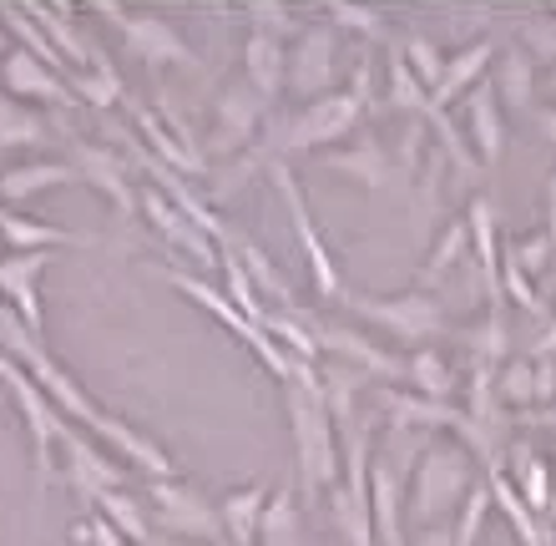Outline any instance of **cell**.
I'll list each match as a JSON object with an SVG mask.
<instances>
[{
	"label": "cell",
	"instance_id": "cell-20",
	"mask_svg": "<svg viewBox=\"0 0 556 546\" xmlns=\"http://www.w3.org/2000/svg\"><path fill=\"white\" fill-rule=\"evenodd\" d=\"M218 243H228V249H233L238 258H243V268H249L253 289H268V299H274L278 309H283V314H299V304H293V289H289V279H283V274H278L274 264H268V258H264V249H258L253 238H243V233H233V228H228V233H223Z\"/></svg>",
	"mask_w": 556,
	"mask_h": 546
},
{
	"label": "cell",
	"instance_id": "cell-32",
	"mask_svg": "<svg viewBox=\"0 0 556 546\" xmlns=\"http://www.w3.org/2000/svg\"><path fill=\"white\" fill-rule=\"evenodd\" d=\"M46 137V122L30 112L26 102H15L11 91H0V152L11 148H36Z\"/></svg>",
	"mask_w": 556,
	"mask_h": 546
},
{
	"label": "cell",
	"instance_id": "cell-12",
	"mask_svg": "<svg viewBox=\"0 0 556 546\" xmlns=\"http://www.w3.org/2000/svg\"><path fill=\"white\" fill-rule=\"evenodd\" d=\"M258 122H264V97L249 87V81H238L218 97V127H213V152H238L249 148L253 137H258Z\"/></svg>",
	"mask_w": 556,
	"mask_h": 546
},
{
	"label": "cell",
	"instance_id": "cell-19",
	"mask_svg": "<svg viewBox=\"0 0 556 546\" xmlns=\"http://www.w3.org/2000/svg\"><path fill=\"white\" fill-rule=\"evenodd\" d=\"M491 56H496V46L491 41H476L466 46L455 61H445V76H440V87L430 91V117H445V106L460 97L466 87H481V72L491 66Z\"/></svg>",
	"mask_w": 556,
	"mask_h": 546
},
{
	"label": "cell",
	"instance_id": "cell-37",
	"mask_svg": "<svg viewBox=\"0 0 556 546\" xmlns=\"http://www.w3.org/2000/svg\"><path fill=\"white\" fill-rule=\"evenodd\" d=\"M405 380L415 384V395H425V399H445L455 390V374H451V365L440 355H430V350H415L410 355V369H405Z\"/></svg>",
	"mask_w": 556,
	"mask_h": 546
},
{
	"label": "cell",
	"instance_id": "cell-26",
	"mask_svg": "<svg viewBox=\"0 0 556 546\" xmlns=\"http://www.w3.org/2000/svg\"><path fill=\"white\" fill-rule=\"evenodd\" d=\"M132 122H137V132L152 142V157H157V163L182 167V173H207V163H198V157H188V152H182V142H177L173 127H167L157 112H147V106L137 102V106H132Z\"/></svg>",
	"mask_w": 556,
	"mask_h": 546
},
{
	"label": "cell",
	"instance_id": "cell-50",
	"mask_svg": "<svg viewBox=\"0 0 556 546\" xmlns=\"http://www.w3.org/2000/svg\"><path fill=\"white\" fill-rule=\"evenodd\" d=\"M511 249H516L521 274H527V268H542L546 258H552V233H536V238H527V243H511Z\"/></svg>",
	"mask_w": 556,
	"mask_h": 546
},
{
	"label": "cell",
	"instance_id": "cell-36",
	"mask_svg": "<svg viewBox=\"0 0 556 546\" xmlns=\"http://www.w3.org/2000/svg\"><path fill=\"white\" fill-rule=\"evenodd\" d=\"M223 249H228V243H223ZM218 264H223V274H228V299H233V309L243 314L249 325H264L268 304H258V294H253V279H249V268H243V258L228 249V253H218Z\"/></svg>",
	"mask_w": 556,
	"mask_h": 546
},
{
	"label": "cell",
	"instance_id": "cell-10",
	"mask_svg": "<svg viewBox=\"0 0 556 546\" xmlns=\"http://www.w3.org/2000/svg\"><path fill=\"white\" fill-rule=\"evenodd\" d=\"M268 167H274V182H278V192H283V203H289L293 233H299V243H304V253H308V268H314V283H319V294H324V299H339V274H334V264H329V253H324V243H319V228L308 223L304 192H299L293 173L283 167V157H274Z\"/></svg>",
	"mask_w": 556,
	"mask_h": 546
},
{
	"label": "cell",
	"instance_id": "cell-39",
	"mask_svg": "<svg viewBox=\"0 0 556 546\" xmlns=\"http://www.w3.org/2000/svg\"><path fill=\"white\" fill-rule=\"evenodd\" d=\"M496 91L506 97L511 106H527L531 102V51H506L501 56V81Z\"/></svg>",
	"mask_w": 556,
	"mask_h": 546
},
{
	"label": "cell",
	"instance_id": "cell-57",
	"mask_svg": "<svg viewBox=\"0 0 556 546\" xmlns=\"http://www.w3.org/2000/svg\"><path fill=\"white\" fill-rule=\"evenodd\" d=\"M218 546H228V542H218Z\"/></svg>",
	"mask_w": 556,
	"mask_h": 546
},
{
	"label": "cell",
	"instance_id": "cell-47",
	"mask_svg": "<svg viewBox=\"0 0 556 546\" xmlns=\"http://www.w3.org/2000/svg\"><path fill=\"white\" fill-rule=\"evenodd\" d=\"M76 542H91V546H132L127 536L117 532V526H112V521L102 517V511H97L91 521H81V526H76Z\"/></svg>",
	"mask_w": 556,
	"mask_h": 546
},
{
	"label": "cell",
	"instance_id": "cell-11",
	"mask_svg": "<svg viewBox=\"0 0 556 546\" xmlns=\"http://www.w3.org/2000/svg\"><path fill=\"white\" fill-rule=\"evenodd\" d=\"M46 264H51V253H5V258H0V294L26 319V329L36 340H41V329H46L41 299H36V279H41Z\"/></svg>",
	"mask_w": 556,
	"mask_h": 546
},
{
	"label": "cell",
	"instance_id": "cell-30",
	"mask_svg": "<svg viewBox=\"0 0 556 546\" xmlns=\"http://www.w3.org/2000/svg\"><path fill=\"white\" fill-rule=\"evenodd\" d=\"M501 91L491 87V81H481V87L470 91V132H476V142H481V157L485 163H496L501 157V106H496Z\"/></svg>",
	"mask_w": 556,
	"mask_h": 546
},
{
	"label": "cell",
	"instance_id": "cell-4",
	"mask_svg": "<svg viewBox=\"0 0 556 546\" xmlns=\"http://www.w3.org/2000/svg\"><path fill=\"white\" fill-rule=\"evenodd\" d=\"M359 97L354 91H329V97H319V102H308L304 112H293V117L278 122L274 132V148H324V142H334V137H344L359 122Z\"/></svg>",
	"mask_w": 556,
	"mask_h": 546
},
{
	"label": "cell",
	"instance_id": "cell-5",
	"mask_svg": "<svg viewBox=\"0 0 556 546\" xmlns=\"http://www.w3.org/2000/svg\"><path fill=\"white\" fill-rule=\"evenodd\" d=\"M476 486L470 481V456L460 450V445H440V450H430V456L420 460V471H415V521H430L440 517L445 506L460 501V491Z\"/></svg>",
	"mask_w": 556,
	"mask_h": 546
},
{
	"label": "cell",
	"instance_id": "cell-9",
	"mask_svg": "<svg viewBox=\"0 0 556 546\" xmlns=\"http://www.w3.org/2000/svg\"><path fill=\"white\" fill-rule=\"evenodd\" d=\"M289 87L304 97H329L334 87V26H304L289 46Z\"/></svg>",
	"mask_w": 556,
	"mask_h": 546
},
{
	"label": "cell",
	"instance_id": "cell-15",
	"mask_svg": "<svg viewBox=\"0 0 556 546\" xmlns=\"http://www.w3.org/2000/svg\"><path fill=\"white\" fill-rule=\"evenodd\" d=\"M72 163H76V173H81V182H91L97 192H106V198H112V207H117V213H132V207H137V192H132V182H127L122 157H112V152L97 148V142H76Z\"/></svg>",
	"mask_w": 556,
	"mask_h": 546
},
{
	"label": "cell",
	"instance_id": "cell-29",
	"mask_svg": "<svg viewBox=\"0 0 556 546\" xmlns=\"http://www.w3.org/2000/svg\"><path fill=\"white\" fill-rule=\"evenodd\" d=\"M66 87L81 97V102H91V106H112V102H122V76H117V66L97 51L91 56V66L87 72H66Z\"/></svg>",
	"mask_w": 556,
	"mask_h": 546
},
{
	"label": "cell",
	"instance_id": "cell-40",
	"mask_svg": "<svg viewBox=\"0 0 556 546\" xmlns=\"http://www.w3.org/2000/svg\"><path fill=\"white\" fill-rule=\"evenodd\" d=\"M390 102L405 106V112H425V117H430V91H425L420 76L405 66V56L390 66Z\"/></svg>",
	"mask_w": 556,
	"mask_h": 546
},
{
	"label": "cell",
	"instance_id": "cell-14",
	"mask_svg": "<svg viewBox=\"0 0 556 546\" xmlns=\"http://www.w3.org/2000/svg\"><path fill=\"white\" fill-rule=\"evenodd\" d=\"M137 207H147V218L157 223V233L167 238L173 249L192 253V258H198L203 268H207V264H218V253H213V238H207L192 218H182V213H177V207L167 203V192H157L152 182H147V188L137 192Z\"/></svg>",
	"mask_w": 556,
	"mask_h": 546
},
{
	"label": "cell",
	"instance_id": "cell-33",
	"mask_svg": "<svg viewBox=\"0 0 556 546\" xmlns=\"http://www.w3.org/2000/svg\"><path fill=\"white\" fill-rule=\"evenodd\" d=\"M97 506H102V517L112 521V526H117V532L127 536L132 546H152V542H157V532H152V517H147V511L132 501V496H127V491H106Z\"/></svg>",
	"mask_w": 556,
	"mask_h": 546
},
{
	"label": "cell",
	"instance_id": "cell-52",
	"mask_svg": "<svg viewBox=\"0 0 556 546\" xmlns=\"http://www.w3.org/2000/svg\"><path fill=\"white\" fill-rule=\"evenodd\" d=\"M536 127H542L546 142H556V106H546V112H536Z\"/></svg>",
	"mask_w": 556,
	"mask_h": 546
},
{
	"label": "cell",
	"instance_id": "cell-53",
	"mask_svg": "<svg viewBox=\"0 0 556 546\" xmlns=\"http://www.w3.org/2000/svg\"><path fill=\"white\" fill-rule=\"evenodd\" d=\"M552 238H556V178H552Z\"/></svg>",
	"mask_w": 556,
	"mask_h": 546
},
{
	"label": "cell",
	"instance_id": "cell-27",
	"mask_svg": "<svg viewBox=\"0 0 556 546\" xmlns=\"http://www.w3.org/2000/svg\"><path fill=\"white\" fill-rule=\"evenodd\" d=\"M329 167L334 173H344V178H359L365 188H384L390 182V152L375 142V137H365L359 148H350V152H334L329 157Z\"/></svg>",
	"mask_w": 556,
	"mask_h": 546
},
{
	"label": "cell",
	"instance_id": "cell-34",
	"mask_svg": "<svg viewBox=\"0 0 556 546\" xmlns=\"http://www.w3.org/2000/svg\"><path fill=\"white\" fill-rule=\"evenodd\" d=\"M0 21H5V26L15 30V41H21V51H30V56L36 61H46V66H51V72H61L66 76V61H61V51L51 41H46V30L36 26V21H30L26 11H21V5H0Z\"/></svg>",
	"mask_w": 556,
	"mask_h": 546
},
{
	"label": "cell",
	"instance_id": "cell-45",
	"mask_svg": "<svg viewBox=\"0 0 556 546\" xmlns=\"http://www.w3.org/2000/svg\"><path fill=\"white\" fill-rule=\"evenodd\" d=\"M521 41L531 46V56H556V21H546V15H531L527 26H521Z\"/></svg>",
	"mask_w": 556,
	"mask_h": 546
},
{
	"label": "cell",
	"instance_id": "cell-21",
	"mask_svg": "<svg viewBox=\"0 0 556 546\" xmlns=\"http://www.w3.org/2000/svg\"><path fill=\"white\" fill-rule=\"evenodd\" d=\"M26 15L46 30V41L56 46V51H61L66 61H72V66H91L97 46H91L87 36H81V30L72 26V11H66V5H26Z\"/></svg>",
	"mask_w": 556,
	"mask_h": 546
},
{
	"label": "cell",
	"instance_id": "cell-42",
	"mask_svg": "<svg viewBox=\"0 0 556 546\" xmlns=\"http://www.w3.org/2000/svg\"><path fill=\"white\" fill-rule=\"evenodd\" d=\"M516 471H521V486H527V501L542 511L552 506V481H546V466L531 456V445H516Z\"/></svg>",
	"mask_w": 556,
	"mask_h": 546
},
{
	"label": "cell",
	"instance_id": "cell-17",
	"mask_svg": "<svg viewBox=\"0 0 556 546\" xmlns=\"http://www.w3.org/2000/svg\"><path fill=\"white\" fill-rule=\"evenodd\" d=\"M243 66H249V87L258 91L264 102H274L278 91H283V81H289V51H283L278 36H268V30H258V26L249 30Z\"/></svg>",
	"mask_w": 556,
	"mask_h": 546
},
{
	"label": "cell",
	"instance_id": "cell-49",
	"mask_svg": "<svg viewBox=\"0 0 556 546\" xmlns=\"http://www.w3.org/2000/svg\"><path fill=\"white\" fill-rule=\"evenodd\" d=\"M249 15H253V26L268 30V36H278V41H283V36L293 30V15L283 11V5H253Z\"/></svg>",
	"mask_w": 556,
	"mask_h": 546
},
{
	"label": "cell",
	"instance_id": "cell-6",
	"mask_svg": "<svg viewBox=\"0 0 556 546\" xmlns=\"http://www.w3.org/2000/svg\"><path fill=\"white\" fill-rule=\"evenodd\" d=\"M97 11H102L106 21H117L127 46H132L142 61H152V66H162V61H173V66H198L192 46L177 36L173 21H162V15H132V11H122L117 0H102Z\"/></svg>",
	"mask_w": 556,
	"mask_h": 546
},
{
	"label": "cell",
	"instance_id": "cell-46",
	"mask_svg": "<svg viewBox=\"0 0 556 546\" xmlns=\"http://www.w3.org/2000/svg\"><path fill=\"white\" fill-rule=\"evenodd\" d=\"M329 21H334V26H350V30H369V36L384 30L380 11H365V5H329Z\"/></svg>",
	"mask_w": 556,
	"mask_h": 546
},
{
	"label": "cell",
	"instance_id": "cell-35",
	"mask_svg": "<svg viewBox=\"0 0 556 546\" xmlns=\"http://www.w3.org/2000/svg\"><path fill=\"white\" fill-rule=\"evenodd\" d=\"M258 542H264V546H299V501H293L289 491H278L274 501L264 506Z\"/></svg>",
	"mask_w": 556,
	"mask_h": 546
},
{
	"label": "cell",
	"instance_id": "cell-44",
	"mask_svg": "<svg viewBox=\"0 0 556 546\" xmlns=\"http://www.w3.org/2000/svg\"><path fill=\"white\" fill-rule=\"evenodd\" d=\"M501 274H506V289L516 294V304H521V309L542 314V299L531 294V283H527V274H521V264H516V249H511V243H506V253H501Z\"/></svg>",
	"mask_w": 556,
	"mask_h": 546
},
{
	"label": "cell",
	"instance_id": "cell-48",
	"mask_svg": "<svg viewBox=\"0 0 556 546\" xmlns=\"http://www.w3.org/2000/svg\"><path fill=\"white\" fill-rule=\"evenodd\" d=\"M501 395L506 399H531L536 395V365H521V359H516V365L506 369V380H501Z\"/></svg>",
	"mask_w": 556,
	"mask_h": 546
},
{
	"label": "cell",
	"instance_id": "cell-31",
	"mask_svg": "<svg viewBox=\"0 0 556 546\" xmlns=\"http://www.w3.org/2000/svg\"><path fill=\"white\" fill-rule=\"evenodd\" d=\"M308 325V314L299 309V314H264V334L283 350V355H293V359H319V340H314V329H304Z\"/></svg>",
	"mask_w": 556,
	"mask_h": 546
},
{
	"label": "cell",
	"instance_id": "cell-41",
	"mask_svg": "<svg viewBox=\"0 0 556 546\" xmlns=\"http://www.w3.org/2000/svg\"><path fill=\"white\" fill-rule=\"evenodd\" d=\"M405 66L420 76V87H440V76H445V61H440L430 36H410V41H405Z\"/></svg>",
	"mask_w": 556,
	"mask_h": 546
},
{
	"label": "cell",
	"instance_id": "cell-13",
	"mask_svg": "<svg viewBox=\"0 0 556 546\" xmlns=\"http://www.w3.org/2000/svg\"><path fill=\"white\" fill-rule=\"evenodd\" d=\"M308 329H314L319 350L350 359V369H365V374H405L410 369V359H395L390 350L369 344L359 329H339V325H324V319H308Z\"/></svg>",
	"mask_w": 556,
	"mask_h": 546
},
{
	"label": "cell",
	"instance_id": "cell-25",
	"mask_svg": "<svg viewBox=\"0 0 556 546\" xmlns=\"http://www.w3.org/2000/svg\"><path fill=\"white\" fill-rule=\"evenodd\" d=\"M61 182H81L76 163H30V167H11L0 173V198H30V192H46V188H61Z\"/></svg>",
	"mask_w": 556,
	"mask_h": 546
},
{
	"label": "cell",
	"instance_id": "cell-23",
	"mask_svg": "<svg viewBox=\"0 0 556 546\" xmlns=\"http://www.w3.org/2000/svg\"><path fill=\"white\" fill-rule=\"evenodd\" d=\"M380 405L390 410V426L415 430V426H455L460 410H451L445 399H425V395H400V390H384Z\"/></svg>",
	"mask_w": 556,
	"mask_h": 546
},
{
	"label": "cell",
	"instance_id": "cell-55",
	"mask_svg": "<svg viewBox=\"0 0 556 546\" xmlns=\"http://www.w3.org/2000/svg\"><path fill=\"white\" fill-rule=\"evenodd\" d=\"M552 87H556V66H552Z\"/></svg>",
	"mask_w": 556,
	"mask_h": 546
},
{
	"label": "cell",
	"instance_id": "cell-7",
	"mask_svg": "<svg viewBox=\"0 0 556 546\" xmlns=\"http://www.w3.org/2000/svg\"><path fill=\"white\" fill-rule=\"evenodd\" d=\"M350 309L375 319L380 329H390V334H400V340H410V344L435 340L440 329H445V309L425 294H405V299H359L354 294Z\"/></svg>",
	"mask_w": 556,
	"mask_h": 546
},
{
	"label": "cell",
	"instance_id": "cell-56",
	"mask_svg": "<svg viewBox=\"0 0 556 546\" xmlns=\"http://www.w3.org/2000/svg\"><path fill=\"white\" fill-rule=\"evenodd\" d=\"M552 501H556V491H552Z\"/></svg>",
	"mask_w": 556,
	"mask_h": 546
},
{
	"label": "cell",
	"instance_id": "cell-1",
	"mask_svg": "<svg viewBox=\"0 0 556 546\" xmlns=\"http://www.w3.org/2000/svg\"><path fill=\"white\" fill-rule=\"evenodd\" d=\"M289 426H293V450H299V481H304L308 501H319L324 491H334L339 445H334V415H329L324 384L304 365H293L289 380Z\"/></svg>",
	"mask_w": 556,
	"mask_h": 546
},
{
	"label": "cell",
	"instance_id": "cell-38",
	"mask_svg": "<svg viewBox=\"0 0 556 546\" xmlns=\"http://www.w3.org/2000/svg\"><path fill=\"white\" fill-rule=\"evenodd\" d=\"M491 496H496V501L506 506V517L516 521V532H521V542H527V546H546V542H542V532H536V521H531V511H527V506H521V496H516L511 475L501 471V466H496V471H491Z\"/></svg>",
	"mask_w": 556,
	"mask_h": 546
},
{
	"label": "cell",
	"instance_id": "cell-3",
	"mask_svg": "<svg viewBox=\"0 0 556 546\" xmlns=\"http://www.w3.org/2000/svg\"><path fill=\"white\" fill-rule=\"evenodd\" d=\"M152 532L188 536V542H218L223 511L203 501V491L182 486V481H152Z\"/></svg>",
	"mask_w": 556,
	"mask_h": 546
},
{
	"label": "cell",
	"instance_id": "cell-24",
	"mask_svg": "<svg viewBox=\"0 0 556 546\" xmlns=\"http://www.w3.org/2000/svg\"><path fill=\"white\" fill-rule=\"evenodd\" d=\"M268 506V486H249L223 501V526H228V546H258V521Z\"/></svg>",
	"mask_w": 556,
	"mask_h": 546
},
{
	"label": "cell",
	"instance_id": "cell-2",
	"mask_svg": "<svg viewBox=\"0 0 556 546\" xmlns=\"http://www.w3.org/2000/svg\"><path fill=\"white\" fill-rule=\"evenodd\" d=\"M0 350L15 359V365L26 369L30 380L46 390V399L56 405V410H66V420H76V426H87V430H97V420H102V410L91 405L87 395H81V384L66 374V369L56 365V359L41 350V340L26 329V319L11 309V304H0Z\"/></svg>",
	"mask_w": 556,
	"mask_h": 546
},
{
	"label": "cell",
	"instance_id": "cell-43",
	"mask_svg": "<svg viewBox=\"0 0 556 546\" xmlns=\"http://www.w3.org/2000/svg\"><path fill=\"white\" fill-rule=\"evenodd\" d=\"M466 233H470L466 223H455L451 233L440 238V249H435V258H430V264H425V268H420V283H435V279H440V274H445V268H451V264H455V258H460V249H466Z\"/></svg>",
	"mask_w": 556,
	"mask_h": 546
},
{
	"label": "cell",
	"instance_id": "cell-51",
	"mask_svg": "<svg viewBox=\"0 0 556 546\" xmlns=\"http://www.w3.org/2000/svg\"><path fill=\"white\" fill-rule=\"evenodd\" d=\"M536 395H556V365H546V359H536Z\"/></svg>",
	"mask_w": 556,
	"mask_h": 546
},
{
	"label": "cell",
	"instance_id": "cell-22",
	"mask_svg": "<svg viewBox=\"0 0 556 546\" xmlns=\"http://www.w3.org/2000/svg\"><path fill=\"white\" fill-rule=\"evenodd\" d=\"M0 238L21 253H46L56 243H91L87 233H72V228H51V223H36V218H21L11 207H0Z\"/></svg>",
	"mask_w": 556,
	"mask_h": 546
},
{
	"label": "cell",
	"instance_id": "cell-8",
	"mask_svg": "<svg viewBox=\"0 0 556 546\" xmlns=\"http://www.w3.org/2000/svg\"><path fill=\"white\" fill-rule=\"evenodd\" d=\"M56 441H61V450H66V481H72V491L81 501H102L106 491H122V481H127L122 466L106 460L87 435H76L66 415H61V426H56Z\"/></svg>",
	"mask_w": 556,
	"mask_h": 546
},
{
	"label": "cell",
	"instance_id": "cell-18",
	"mask_svg": "<svg viewBox=\"0 0 556 546\" xmlns=\"http://www.w3.org/2000/svg\"><path fill=\"white\" fill-rule=\"evenodd\" d=\"M91 435H102V441L112 445V450H122V456L132 460L137 471L152 475V481H173V460L162 456V450H157L152 441H147V435H137V430L127 426V420H117V415H102Z\"/></svg>",
	"mask_w": 556,
	"mask_h": 546
},
{
	"label": "cell",
	"instance_id": "cell-16",
	"mask_svg": "<svg viewBox=\"0 0 556 546\" xmlns=\"http://www.w3.org/2000/svg\"><path fill=\"white\" fill-rule=\"evenodd\" d=\"M0 76H5V87H11L15 102H26V97H36V102H72V87H61L66 76L51 72L46 61H36L30 51H21V46L0 61Z\"/></svg>",
	"mask_w": 556,
	"mask_h": 546
},
{
	"label": "cell",
	"instance_id": "cell-28",
	"mask_svg": "<svg viewBox=\"0 0 556 546\" xmlns=\"http://www.w3.org/2000/svg\"><path fill=\"white\" fill-rule=\"evenodd\" d=\"M470 238H476V253H481V283L491 289V309H501V289H496L501 249H496V213H491V203H470Z\"/></svg>",
	"mask_w": 556,
	"mask_h": 546
},
{
	"label": "cell",
	"instance_id": "cell-54",
	"mask_svg": "<svg viewBox=\"0 0 556 546\" xmlns=\"http://www.w3.org/2000/svg\"><path fill=\"white\" fill-rule=\"evenodd\" d=\"M152 546H182V542H177V536H157V542H152Z\"/></svg>",
	"mask_w": 556,
	"mask_h": 546
}]
</instances>
